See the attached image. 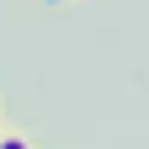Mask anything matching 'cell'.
<instances>
[{"label":"cell","mask_w":149,"mask_h":149,"mask_svg":"<svg viewBox=\"0 0 149 149\" xmlns=\"http://www.w3.org/2000/svg\"><path fill=\"white\" fill-rule=\"evenodd\" d=\"M0 149H32L27 139H16V133H6V139H0Z\"/></svg>","instance_id":"6da1fadb"},{"label":"cell","mask_w":149,"mask_h":149,"mask_svg":"<svg viewBox=\"0 0 149 149\" xmlns=\"http://www.w3.org/2000/svg\"><path fill=\"white\" fill-rule=\"evenodd\" d=\"M43 6H59V0H43Z\"/></svg>","instance_id":"7a4b0ae2"}]
</instances>
